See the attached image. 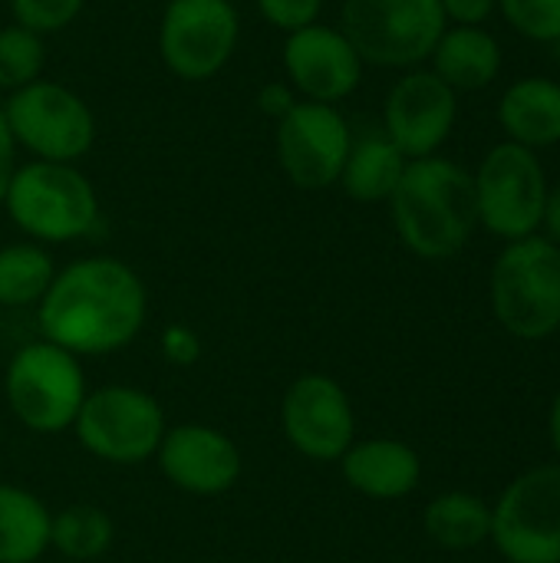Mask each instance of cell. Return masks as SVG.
<instances>
[{
    "instance_id": "obj_1",
    "label": "cell",
    "mask_w": 560,
    "mask_h": 563,
    "mask_svg": "<svg viewBox=\"0 0 560 563\" xmlns=\"http://www.w3.org/2000/svg\"><path fill=\"white\" fill-rule=\"evenodd\" d=\"M145 310V287L129 264L116 257H83L56 271L36 317L43 340L73 356H102L139 336Z\"/></svg>"
},
{
    "instance_id": "obj_2",
    "label": "cell",
    "mask_w": 560,
    "mask_h": 563,
    "mask_svg": "<svg viewBox=\"0 0 560 563\" xmlns=\"http://www.w3.org/2000/svg\"><path fill=\"white\" fill-rule=\"evenodd\" d=\"M389 208L403 244L426 261L455 257L479 224L472 175L442 155L413 158L389 198Z\"/></svg>"
},
{
    "instance_id": "obj_3",
    "label": "cell",
    "mask_w": 560,
    "mask_h": 563,
    "mask_svg": "<svg viewBox=\"0 0 560 563\" xmlns=\"http://www.w3.org/2000/svg\"><path fill=\"white\" fill-rule=\"evenodd\" d=\"M3 208L10 221L43 244L86 238L99 224V198L92 181L63 162H26L13 172Z\"/></svg>"
},
{
    "instance_id": "obj_4",
    "label": "cell",
    "mask_w": 560,
    "mask_h": 563,
    "mask_svg": "<svg viewBox=\"0 0 560 563\" xmlns=\"http://www.w3.org/2000/svg\"><path fill=\"white\" fill-rule=\"evenodd\" d=\"M492 310L518 340H545L560 330V247L531 234L508 241L492 267Z\"/></svg>"
},
{
    "instance_id": "obj_5",
    "label": "cell",
    "mask_w": 560,
    "mask_h": 563,
    "mask_svg": "<svg viewBox=\"0 0 560 563\" xmlns=\"http://www.w3.org/2000/svg\"><path fill=\"white\" fill-rule=\"evenodd\" d=\"M446 26L439 0H343L340 16L360 59L389 69L429 59Z\"/></svg>"
},
{
    "instance_id": "obj_6",
    "label": "cell",
    "mask_w": 560,
    "mask_h": 563,
    "mask_svg": "<svg viewBox=\"0 0 560 563\" xmlns=\"http://www.w3.org/2000/svg\"><path fill=\"white\" fill-rule=\"evenodd\" d=\"M3 393L13 416L30 432L56 435L76 422L86 399V376L79 356L43 340L17 350L7 366Z\"/></svg>"
},
{
    "instance_id": "obj_7",
    "label": "cell",
    "mask_w": 560,
    "mask_h": 563,
    "mask_svg": "<svg viewBox=\"0 0 560 563\" xmlns=\"http://www.w3.org/2000/svg\"><path fill=\"white\" fill-rule=\"evenodd\" d=\"M472 181L479 224H485L502 241H521L538 234L551 185L541 158L531 148L518 142H502L488 148Z\"/></svg>"
},
{
    "instance_id": "obj_8",
    "label": "cell",
    "mask_w": 560,
    "mask_h": 563,
    "mask_svg": "<svg viewBox=\"0 0 560 563\" xmlns=\"http://www.w3.org/2000/svg\"><path fill=\"white\" fill-rule=\"evenodd\" d=\"M17 145L40 162L76 165L96 142V115L69 86L36 79L0 106Z\"/></svg>"
},
{
    "instance_id": "obj_9",
    "label": "cell",
    "mask_w": 560,
    "mask_h": 563,
    "mask_svg": "<svg viewBox=\"0 0 560 563\" xmlns=\"http://www.w3.org/2000/svg\"><path fill=\"white\" fill-rule=\"evenodd\" d=\"M73 429L89 455L112 465H142L155 459L168 432L155 396L135 386H106L86 393Z\"/></svg>"
},
{
    "instance_id": "obj_10",
    "label": "cell",
    "mask_w": 560,
    "mask_h": 563,
    "mask_svg": "<svg viewBox=\"0 0 560 563\" xmlns=\"http://www.w3.org/2000/svg\"><path fill=\"white\" fill-rule=\"evenodd\" d=\"M241 20L231 0H168L158 23L162 63L185 82L218 76L234 56Z\"/></svg>"
},
{
    "instance_id": "obj_11",
    "label": "cell",
    "mask_w": 560,
    "mask_h": 563,
    "mask_svg": "<svg viewBox=\"0 0 560 563\" xmlns=\"http://www.w3.org/2000/svg\"><path fill=\"white\" fill-rule=\"evenodd\" d=\"M492 541L508 563H560V465L512 482L492 508Z\"/></svg>"
},
{
    "instance_id": "obj_12",
    "label": "cell",
    "mask_w": 560,
    "mask_h": 563,
    "mask_svg": "<svg viewBox=\"0 0 560 563\" xmlns=\"http://www.w3.org/2000/svg\"><path fill=\"white\" fill-rule=\"evenodd\" d=\"M353 135L337 106L297 99L277 122V162L294 188L323 191L340 181Z\"/></svg>"
},
{
    "instance_id": "obj_13",
    "label": "cell",
    "mask_w": 560,
    "mask_h": 563,
    "mask_svg": "<svg viewBox=\"0 0 560 563\" xmlns=\"http://www.w3.org/2000/svg\"><path fill=\"white\" fill-rule=\"evenodd\" d=\"M281 426L287 442L314 462H340L356 432L347 389L323 373H307L290 383L281 402Z\"/></svg>"
},
{
    "instance_id": "obj_14",
    "label": "cell",
    "mask_w": 560,
    "mask_h": 563,
    "mask_svg": "<svg viewBox=\"0 0 560 563\" xmlns=\"http://www.w3.org/2000/svg\"><path fill=\"white\" fill-rule=\"evenodd\" d=\"M459 102L432 69H409L386 96L383 135L413 162L436 155L455 129Z\"/></svg>"
},
{
    "instance_id": "obj_15",
    "label": "cell",
    "mask_w": 560,
    "mask_h": 563,
    "mask_svg": "<svg viewBox=\"0 0 560 563\" xmlns=\"http://www.w3.org/2000/svg\"><path fill=\"white\" fill-rule=\"evenodd\" d=\"M281 59L294 92L307 102L327 106H337L340 99L353 96L363 82L366 66L347 33L327 23H310L297 33H287Z\"/></svg>"
},
{
    "instance_id": "obj_16",
    "label": "cell",
    "mask_w": 560,
    "mask_h": 563,
    "mask_svg": "<svg viewBox=\"0 0 560 563\" xmlns=\"http://www.w3.org/2000/svg\"><path fill=\"white\" fill-rule=\"evenodd\" d=\"M162 475L188 495H224L241 478L238 445L211 426H175L165 432L158 452Z\"/></svg>"
},
{
    "instance_id": "obj_17",
    "label": "cell",
    "mask_w": 560,
    "mask_h": 563,
    "mask_svg": "<svg viewBox=\"0 0 560 563\" xmlns=\"http://www.w3.org/2000/svg\"><path fill=\"white\" fill-rule=\"evenodd\" d=\"M343 462V478L353 492L376 498V501H396L416 492L422 478L419 455L396 439H370L360 445H350Z\"/></svg>"
},
{
    "instance_id": "obj_18",
    "label": "cell",
    "mask_w": 560,
    "mask_h": 563,
    "mask_svg": "<svg viewBox=\"0 0 560 563\" xmlns=\"http://www.w3.org/2000/svg\"><path fill=\"white\" fill-rule=\"evenodd\" d=\"M498 122L508 142L548 148L560 142V82L545 76L515 79L498 99Z\"/></svg>"
},
{
    "instance_id": "obj_19",
    "label": "cell",
    "mask_w": 560,
    "mask_h": 563,
    "mask_svg": "<svg viewBox=\"0 0 560 563\" xmlns=\"http://www.w3.org/2000/svg\"><path fill=\"white\" fill-rule=\"evenodd\" d=\"M432 73L455 92L492 86L502 69V46L485 26H446L432 49Z\"/></svg>"
},
{
    "instance_id": "obj_20",
    "label": "cell",
    "mask_w": 560,
    "mask_h": 563,
    "mask_svg": "<svg viewBox=\"0 0 560 563\" xmlns=\"http://www.w3.org/2000/svg\"><path fill=\"white\" fill-rule=\"evenodd\" d=\"M406 165L409 158L386 135H363V139H353L337 185H343V191L363 205L389 201Z\"/></svg>"
},
{
    "instance_id": "obj_21",
    "label": "cell",
    "mask_w": 560,
    "mask_h": 563,
    "mask_svg": "<svg viewBox=\"0 0 560 563\" xmlns=\"http://www.w3.org/2000/svg\"><path fill=\"white\" fill-rule=\"evenodd\" d=\"M50 508L17 488L0 485V563H33L50 548Z\"/></svg>"
},
{
    "instance_id": "obj_22",
    "label": "cell",
    "mask_w": 560,
    "mask_h": 563,
    "mask_svg": "<svg viewBox=\"0 0 560 563\" xmlns=\"http://www.w3.org/2000/svg\"><path fill=\"white\" fill-rule=\"evenodd\" d=\"M426 534L449 551H469L492 538V508L465 492L436 498L426 508Z\"/></svg>"
},
{
    "instance_id": "obj_23",
    "label": "cell",
    "mask_w": 560,
    "mask_h": 563,
    "mask_svg": "<svg viewBox=\"0 0 560 563\" xmlns=\"http://www.w3.org/2000/svg\"><path fill=\"white\" fill-rule=\"evenodd\" d=\"M53 277L56 264L40 244L23 241L0 247V307H40Z\"/></svg>"
},
{
    "instance_id": "obj_24",
    "label": "cell",
    "mask_w": 560,
    "mask_h": 563,
    "mask_svg": "<svg viewBox=\"0 0 560 563\" xmlns=\"http://www.w3.org/2000/svg\"><path fill=\"white\" fill-rule=\"evenodd\" d=\"M112 521L96 505H69L50 521V548L69 561H96L112 548Z\"/></svg>"
},
{
    "instance_id": "obj_25",
    "label": "cell",
    "mask_w": 560,
    "mask_h": 563,
    "mask_svg": "<svg viewBox=\"0 0 560 563\" xmlns=\"http://www.w3.org/2000/svg\"><path fill=\"white\" fill-rule=\"evenodd\" d=\"M46 63L43 36L26 26H3L0 30V89L17 92L40 79Z\"/></svg>"
},
{
    "instance_id": "obj_26",
    "label": "cell",
    "mask_w": 560,
    "mask_h": 563,
    "mask_svg": "<svg viewBox=\"0 0 560 563\" xmlns=\"http://www.w3.org/2000/svg\"><path fill=\"white\" fill-rule=\"evenodd\" d=\"M498 10L528 40H560V0H498Z\"/></svg>"
},
{
    "instance_id": "obj_27",
    "label": "cell",
    "mask_w": 560,
    "mask_h": 563,
    "mask_svg": "<svg viewBox=\"0 0 560 563\" xmlns=\"http://www.w3.org/2000/svg\"><path fill=\"white\" fill-rule=\"evenodd\" d=\"M86 0H10V13L17 26H26L33 33H56L69 26L83 13Z\"/></svg>"
},
{
    "instance_id": "obj_28",
    "label": "cell",
    "mask_w": 560,
    "mask_h": 563,
    "mask_svg": "<svg viewBox=\"0 0 560 563\" xmlns=\"http://www.w3.org/2000/svg\"><path fill=\"white\" fill-rule=\"evenodd\" d=\"M257 13L284 33H297L320 20L323 0H254Z\"/></svg>"
},
{
    "instance_id": "obj_29",
    "label": "cell",
    "mask_w": 560,
    "mask_h": 563,
    "mask_svg": "<svg viewBox=\"0 0 560 563\" xmlns=\"http://www.w3.org/2000/svg\"><path fill=\"white\" fill-rule=\"evenodd\" d=\"M162 353L175 366H195L201 360V336L185 323H172L162 333Z\"/></svg>"
},
{
    "instance_id": "obj_30",
    "label": "cell",
    "mask_w": 560,
    "mask_h": 563,
    "mask_svg": "<svg viewBox=\"0 0 560 563\" xmlns=\"http://www.w3.org/2000/svg\"><path fill=\"white\" fill-rule=\"evenodd\" d=\"M439 3H442L446 23H455V26H482L498 10V0H439Z\"/></svg>"
},
{
    "instance_id": "obj_31",
    "label": "cell",
    "mask_w": 560,
    "mask_h": 563,
    "mask_svg": "<svg viewBox=\"0 0 560 563\" xmlns=\"http://www.w3.org/2000/svg\"><path fill=\"white\" fill-rule=\"evenodd\" d=\"M297 106V92H294V86L284 79V82H267V86H261V92H257V109L264 112V115H271V119H284L290 109Z\"/></svg>"
},
{
    "instance_id": "obj_32",
    "label": "cell",
    "mask_w": 560,
    "mask_h": 563,
    "mask_svg": "<svg viewBox=\"0 0 560 563\" xmlns=\"http://www.w3.org/2000/svg\"><path fill=\"white\" fill-rule=\"evenodd\" d=\"M13 172H17V142H13L10 125H7L3 109H0V205L7 198V188H10Z\"/></svg>"
},
{
    "instance_id": "obj_33",
    "label": "cell",
    "mask_w": 560,
    "mask_h": 563,
    "mask_svg": "<svg viewBox=\"0 0 560 563\" xmlns=\"http://www.w3.org/2000/svg\"><path fill=\"white\" fill-rule=\"evenodd\" d=\"M548 228V241H554L560 247V181L554 188H548V205H545V221Z\"/></svg>"
},
{
    "instance_id": "obj_34",
    "label": "cell",
    "mask_w": 560,
    "mask_h": 563,
    "mask_svg": "<svg viewBox=\"0 0 560 563\" xmlns=\"http://www.w3.org/2000/svg\"><path fill=\"white\" fill-rule=\"evenodd\" d=\"M551 442H554V449H558L560 455V393L558 399H554V406H551Z\"/></svg>"
}]
</instances>
